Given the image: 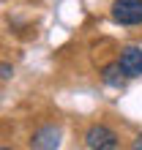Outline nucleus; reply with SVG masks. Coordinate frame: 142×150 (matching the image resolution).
Wrapping results in <instances>:
<instances>
[{
  "label": "nucleus",
  "instance_id": "7",
  "mask_svg": "<svg viewBox=\"0 0 142 150\" xmlns=\"http://www.w3.org/2000/svg\"><path fill=\"white\" fill-rule=\"evenodd\" d=\"M134 147H137V150H142V134H139V137L134 139Z\"/></svg>",
  "mask_w": 142,
  "mask_h": 150
},
{
  "label": "nucleus",
  "instance_id": "2",
  "mask_svg": "<svg viewBox=\"0 0 142 150\" xmlns=\"http://www.w3.org/2000/svg\"><path fill=\"white\" fill-rule=\"evenodd\" d=\"M109 14L118 25L137 28V25H142V0H115Z\"/></svg>",
  "mask_w": 142,
  "mask_h": 150
},
{
  "label": "nucleus",
  "instance_id": "1",
  "mask_svg": "<svg viewBox=\"0 0 142 150\" xmlns=\"http://www.w3.org/2000/svg\"><path fill=\"white\" fill-rule=\"evenodd\" d=\"M118 145H120L118 131L109 128L107 123H93L85 131V147H90V150H115Z\"/></svg>",
  "mask_w": 142,
  "mask_h": 150
},
{
  "label": "nucleus",
  "instance_id": "3",
  "mask_svg": "<svg viewBox=\"0 0 142 150\" xmlns=\"http://www.w3.org/2000/svg\"><path fill=\"white\" fill-rule=\"evenodd\" d=\"M118 63H120L123 74H126L129 79L142 76V47H137V44H129V47H123V49H120V55H118Z\"/></svg>",
  "mask_w": 142,
  "mask_h": 150
},
{
  "label": "nucleus",
  "instance_id": "6",
  "mask_svg": "<svg viewBox=\"0 0 142 150\" xmlns=\"http://www.w3.org/2000/svg\"><path fill=\"white\" fill-rule=\"evenodd\" d=\"M0 76H3V79H11L14 76V68L8 66V63H0Z\"/></svg>",
  "mask_w": 142,
  "mask_h": 150
},
{
  "label": "nucleus",
  "instance_id": "5",
  "mask_svg": "<svg viewBox=\"0 0 142 150\" xmlns=\"http://www.w3.org/2000/svg\"><path fill=\"white\" fill-rule=\"evenodd\" d=\"M126 79H129V76L123 74V68H120L118 60H112V63H107V66L101 68V82H104L107 87H123Z\"/></svg>",
  "mask_w": 142,
  "mask_h": 150
},
{
  "label": "nucleus",
  "instance_id": "4",
  "mask_svg": "<svg viewBox=\"0 0 142 150\" xmlns=\"http://www.w3.org/2000/svg\"><path fill=\"white\" fill-rule=\"evenodd\" d=\"M33 147H58L60 145V126H44L30 139Z\"/></svg>",
  "mask_w": 142,
  "mask_h": 150
}]
</instances>
